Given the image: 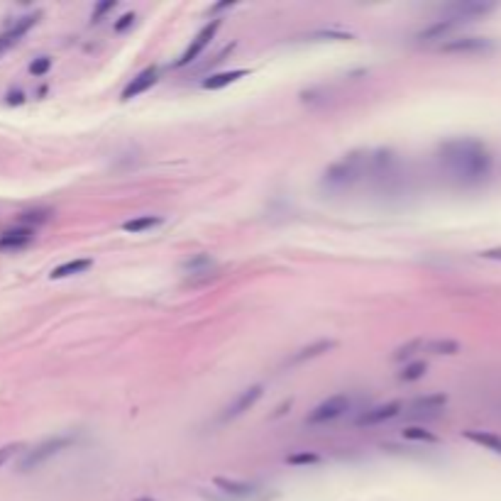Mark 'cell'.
Instances as JSON below:
<instances>
[{"label": "cell", "instance_id": "cell-1", "mask_svg": "<svg viewBox=\"0 0 501 501\" xmlns=\"http://www.w3.org/2000/svg\"><path fill=\"white\" fill-rule=\"evenodd\" d=\"M440 164L448 171L450 179L472 186L489 176L491 155L484 142L475 140V137H457L440 147Z\"/></svg>", "mask_w": 501, "mask_h": 501}, {"label": "cell", "instance_id": "cell-2", "mask_svg": "<svg viewBox=\"0 0 501 501\" xmlns=\"http://www.w3.org/2000/svg\"><path fill=\"white\" fill-rule=\"evenodd\" d=\"M369 161H372V157L364 155H350L345 157L342 161H337V164H333L331 169L326 171V179H323V184L331 188H350L352 184H357V181L362 179V176L367 174V166Z\"/></svg>", "mask_w": 501, "mask_h": 501}, {"label": "cell", "instance_id": "cell-3", "mask_svg": "<svg viewBox=\"0 0 501 501\" xmlns=\"http://www.w3.org/2000/svg\"><path fill=\"white\" fill-rule=\"evenodd\" d=\"M71 443H73V435H54V438L42 440L39 445H35L32 450H27L25 457H22L20 465H17V470L20 472L37 470V467L44 465L49 457H54V455H59L62 450H67Z\"/></svg>", "mask_w": 501, "mask_h": 501}, {"label": "cell", "instance_id": "cell-4", "mask_svg": "<svg viewBox=\"0 0 501 501\" xmlns=\"http://www.w3.org/2000/svg\"><path fill=\"white\" fill-rule=\"evenodd\" d=\"M347 408H350V396H347V394H335V396H328L326 401L318 403V406H315L313 411L306 416V423H308V425L331 423V421L340 419Z\"/></svg>", "mask_w": 501, "mask_h": 501}, {"label": "cell", "instance_id": "cell-5", "mask_svg": "<svg viewBox=\"0 0 501 501\" xmlns=\"http://www.w3.org/2000/svg\"><path fill=\"white\" fill-rule=\"evenodd\" d=\"M494 49V42L486 37H455V39H445L440 44V52L448 54H482Z\"/></svg>", "mask_w": 501, "mask_h": 501}, {"label": "cell", "instance_id": "cell-6", "mask_svg": "<svg viewBox=\"0 0 501 501\" xmlns=\"http://www.w3.org/2000/svg\"><path fill=\"white\" fill-rule=\"evenodd\" d=\"M262 384H254V387H247L243 389V392L238 394V396L233 398V401L227 403L225 408H222L220 414V421H230V419H238V416H243L245 411H249V408L254 406V403L259 401V396H262Z\"/></svg>", "mask_w": 501, "mask_h": 501}, {"label": "cell", "instance_id": "cell-7", "mask_svg": "<svg viewBox=\"0 0 501 501\" xmlns=\"http://www.w3.org/2000/svg\"><path fill=\"white\" fill-rule=\"evenodd\" d=\"M494 8H496L494 3L467 0V3H455V6H450L448 10H445V17H452V20H457L460 25H465V22H472V20H477V17L491 12Z\"/></svg>", "mask_w": 501, "mask_h": 501}, {"label": "cell", "instance_id": "cell-8", "mask_svg": "<svg viewBox=\"0 0 501 501\" xmlns=\"http://www.w3.org/2000/svg\"><path fill=\"white\" fill-rule=\"evenodd\" d=\"M218 27H220V20H211L206 27H203L201 32H198L196 37H193V42L188 44V49L184 54H181V59L176 62V67H186V64H191V62H196L198 59V54L203 52V49L211 44V39L216 37V32H218Z\"/></svg>", "mask_w": 501, "mask_h": 501}, {"label": "cell", "instance_id": "cell-9", "mask_svg": "<svg viewBox=\"0 0 501 501\" xmlns=\"http://www.w3.org/2000/svg\"><path fill=\"white\" fill-rule=\"evenodd\" d=\"M39 20V12H32V15H25L20 20H15V25H10L6 32H0V54H6L10 47H15L17 42L32 30Z\"/></svg>", "mask_w": 501, "mask_h": 501}, {"label": "cell", "instance_id": "cell-10", "mask_svg": "<svg viewBox=\"0 0 501 501\" xmlns=\"http://www.w3.org/2000/svg\"><path fill=\"white\" fill-rule=\"evenodd\" d=\"M448 403V396L445 394H428V396H419L406 406L408 416H438L440 411Z\"/></svg>", "mask_w": 501, "mask_h": 501}, {"label": "cell", "instance_id": "cell-11", "mask_svg": "<svg viewBox=\"0 0 501 501\" xmlns=\"http://www.w3.org/2000/svg\"><path fill=\"white\" fill-rule=\"evenodd\" d=\"M401 408H403L401 401H389V403H382V406H374V408H369V411H364V414L357 419V425L387 423V421L396 419V416L401 414Z\"/></svg>", "mask_w": 501, "mask_h": 501}, {"label": "cell", "instance_id": "cell-12", "mask_svg": "<svg viewBox=\"0 0 501 501\" xmlns=\"http://www.w3.org/2000/svg\"><path fill=\"white\" fill-rule=\"evenodd\" d=\"M35 240V230L32 227H12L0 235V252H17V249L27 247V245Z\"/></svg>", "mask_w": 501, "mask_h": 501}, {"label": "cell", "instance_id": "cell-13", "mask_svg": "<svg viewBox=\"0 0 501 501\" xmlns=\"http://www.w3.org/2000/svg\"><path fill=\"white\" fill-rule=\"evenodd\" d=\"M157 67H150V69H145V71H140L137 76L132 78V81L125 86V91H123V100H130V98H137L140 94H145L147 88H152L157 83Z\"/></svg>", "mask_w": 501, "mask_h": 501}, {"label": "cell", "instance_id": "cell-14", "mask_svg": "<svg viewBox=\"0 0 501 501\" xmlns=\"http://www.w3.org/2000/svg\"><path fill=\"white\" fill-rule=\"evenodd\" d=\"M455 27H460V22L452 20V17H443V20H435L430 27H425L423 32L419 35L421 42H433V39H445Z\"/></svg>", "mask_w": 501, "mask_h": 501}, {"label": "cell", "instance_id": "cell-15", "mask_svg": "<svg viewBox=\"0 0 501 501\" xmlns=\"http://www.w3.org/2000/svg\"><path fill=\"white\" fill-rule=\"evenodd\" d=\"M245 76H247L245 69H233V71L213 73V76H208L206 81H203V88H206V91H218V88L230 86V83H235L238 78H245Z\"/></svg>", "mask_w": 501, "mask_h": 501}, {"label": "cell", "instance_id": "cell-16", "mask_svg": "<svg viewBox=\"0 0 501 501\" xmlns=\"http://www.w3.org/2000/svg\"><path fill=\"white\" fill-rule=\"evenodd\" d=\"M333 347H335V340H318V342H313V345H308V347H301L296 355H291L289 364H299V362L313 360V357L323 355V352L333 350Z\"/></svg>", "mask_w": 501, "mask_h": 501}, {"label": "cell", "instance_id": "cell-17", "mask_svg": "<svg viewBox=\"0 0 501 501\" xmlns=\"http://www.w3.org/2000/svg\"><path fill=\"white\" fill-rule=\"evenodd\" d=\"M94 267V262L91 259H71V262H64L59 264L57 269H52V279H67V276H73V274H83L86 269Z\"/></svg>", "mask_w": 501, "mask_h": 501}, {"label": "cell", "instance_id": "cell-18", "mask_svg": "<svg viewBox=\"0 0 501 501\" xmlns=\"http://www.w3.org/2000/svg\"><path fill=\"white\" fill-rule=\"evenodd\" d=\"M462 435H465L467 440H472V443L482 445V448H486V450H494V452L501 455V435H494V433H489V430H465Z\"/></svg>", "mask_w": 501, "mask_h": 501}, {"label": "cell", "instance_id": "cell-19", "mask_svg": "<svg viewBox=\"0 0 501 501\" xmlns=\"http://www.w3.org/2000/svg\"><path fill=\"white\" fill-rule=\"evenodd\" d=\"M213 484H216L218 489L225 491V494H233V496H249L254 491V486L247 484V482L225 480V477H216V480H213Z\"/></svg>", "mask_w": 501, "mask_h": 501}, {"label": "cell", "instance_id": "cell-20", "mask_svg": "<svg viewBox=\"0 0 501 501\" xmlns=\"http://www.w3.org/2000/svg\"><path fill=\"white\" fill-rule=\"evenodd\" d=\"M159 222H161V218H157V216H140V218H132V220L123 222V230L125 233L137 235V233H145V230H152V227H157Z\"/></svg>", "mask_w": 501, "mask_h": 501}, {"label": "cell", "instance_id": "cell-21", "mask_svg": "<svg viewBox=\"0 0 501 501\" xmlns=\"http://www.w3.org/2000/svg\"><path fill=\"white\" fill-rule=\"evenodd\" d=\"M423 352H430V355H455V352H460V342L440 337V340L423 342Z\"/></svg>", "mask_w": 501, "mask_h": 501}, {"label": "cell", "instance_id": "cell-22", "mask_svg": "<svg viewBox=\"0 0 501 501\" xmlns=\"http://www.w3.org/2000/svg\"><path fill=\"white\" fill-rule=\"evenodd\" d=\"M425 372H428V364L419 360V362H411V364H406V367L398 372V379H401V382H416V379H421Z\"/></svg>", "mask_w": 501, "mask_h": 501}, {"label": "cell", "instance_id": "cell-23", "mask_svg": "<svg viewBox=\"0 0 501 501\" xmlns=\"http://www.w3.org/2000/svg\"><path fill=\"white\" fill-rule=\"evenodd\" d=\"M403 438L406 440H416V443H438V435L430 433V430L421 428V425H411V428H403Z\"/></svg>", "mask_w": 501, "mask_h": 501}, {"label": "cell", "instance_id": "cell-24", "mask_svg": "<svg viewBox=\"0 0 501 501\" xmlns=\"http://www.w3.org/2000/svg\"><path fill=\"white\" fill-rule=\"evenodd\" d=\"M423 342H425V340H411V342H408V345H401L396 352H394V360H396V362L411 360V357H414L416 352L423 350Z\"/></svg>", "mask_w": 501, "mask_h": 501}, {"label": "cell", "instance_id": "cell-25", "mask_svg": "<svg viewBox=\"0 0 501 501\" xmlns=\"http://www.w3.org/2000/svg\"><path fill=\"white\" fill-rule=\"evenodd\" d=\"M286 462H289V465H315V462H321V457L315 452H296V455H286Z\"/></svg>", "mask_w": 501, "mask_h": 501}, {"label": "cell", "instance_id": "cell-26", "mask_svg": "<svg viewBox=\"0 0 501 501\" xmlns=\"http://www.w3.org/2000/svg\"><path fill=\"white\" fill-rule=\"evenodd\" d=\"M22 448H25L22 443H8V445H3V448H0V467L6 465V462L10 460L12 455H15L17 450H22Z\"/></svg>", "mask_w": 501, "mask_h": 501}, {"label": "cell", "instance_id": "cell-27", "mask_svg": "<svg viewBox=\"0 0 501 501\" xmlns=\"http://www.w3.org/2000/svg\"><path fill=\"white\" fill-rule=\"evenodd\" d=\"M49 67H52V59H49V57H39V59H35V62L30 64V71L35 73V76H42V73L49 71Z\"/></svg>", "mask_w": 501, "mask_h": 501}, {"label": "cell", "instance_id": "cell-28", "mask_svg": "<svg viewBox=\"0 0 501 501\" xmlns=\"http://www.w3.org/2000/svg\"><path fill=\"white\" fill-rule=\"evenodd\" d=\"M113 8H115V0H108V3H100V6L96 8V12H94V17H91V20L98 22V20H100V15H105V12L113 10Z\"/></svg>", "mask_w": 501, "mask_h": 501}, {"label": "cell", "instance_id": "cell-29", "mask_svg": "<svg viewBox=\"0 0 501 501\" xmlns=\"http://www.w3.org/2000/svg\"><path fill=\"white\" fill-rule=\"evenodd\" d=\"M482 257H486V259H496V262H501V247L484 249V252H482Z\"/></svg>", "mask_w": 501, "mask_h": 501}, {"label": "cell", "instance_id": "cell-30", "mask_svg": "<svg viewBox=\"0 0 501 501\" xmlns=\"http://www.w3.org/2000/svg\"><path fill=\"white\" fill-rule=\"evenodd\" d=\"M132 20H134V15H123V17H120V22H118V25H115V30H118V32H123L125 27H130V25H132Z\"/></svg>", "mask_w": 501, "mask_h": 501}, {"label": "cell", "instance_id": "cell-31", "mask_svg": "<svg viewBox=\"0 0 501 501\" xmlns=\"http://www.w3.org/2000/svg\"><path fill=\"white\" fill-rule=\"evenodd\" d=\"M8 103H22V94H10V98H8Z\"/></svg>", "mask_w": 501, "mask_h": 501}, {"label": "cell", "instance_id": "cell-32", "mask_svg": "<svg viewBox=\"0 0 501 501\" xmlns=\"http://www.w3.org/2000/svg\"><path fill=\"white\" fill-rule=\"evenodd\" d=\"M134 501H157V499H152V496H140V499H134Z\"/></svg>", "mask_w": 501, "mask_h": 501}]
</instances>
